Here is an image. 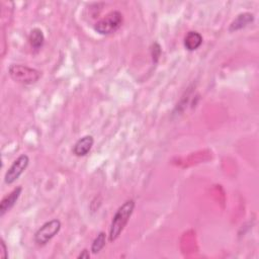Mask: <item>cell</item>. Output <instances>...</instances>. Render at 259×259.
I'll return each mask as SVG.
<instances>
[{"label": "cell", "instance_id": "1", "mask_svg": "<svg viewBox=\"0 0 259 259\" xmlns=\"http://www.w3.org/2000/svg\"><path fill=\"white\" fill-rule=\"evenodd\" d=\"M136 207V202L134 199L125 200L115 211L112 217V221L109 228L108 241L110 243L114 242L121 235L125 226L127 225L130 218L132 217L134 209Z\"/></svg>", "mask_w": 259, "mask_h": 259}, {"label": "cell", "instance_id": "2", "mask_svg": "<svg viewBox=\"0 0 259 259\" xmlns=\"http://www.w3.org/2000/svg\"><path fill=\"white\" fill-rule=\"evenodd\" d=\"M8 73L12 80L24 85L34 84L41 77L40 71L21 64L10 65L8 68Z\"/></svg>", "mask_w": 259, "mask_h": 259}, {"label": "cell", "instance_id": "3", "mask_svg": "<svg viewBox=\"0 0 259 259\" xmlns=\"http://www.w3.org/2000/svg\"><path fill=\"white\" fill-rule=\"evenodd\" d=\"M123 16L121 12L113 10L94 24V30L102 35H108L115 32L122 24Z\"/></svg>", "mask_w": 259, "mask_h": 259}, {"label": "cell", "instance_id": "4", "mask_svg": "<svg viewBox=\"0 0 259 259\" xmlns=\"http://www.w3.org/2000/svg\"><path fill=\"white\" fill-rule=\"evenodd\" d=\"M62 224L58 219L51 220L40 226L34 234V242L37 245H46L61 230Z\"/></svg>", "mask_w": 259, "mask_h": 259}, {"label": "cell", "instance_id": "5", "mask_svg": "<svg viewBox=\"0 0 259 259\" xmlns=\"http://www.w3.org/2000/svg\"><path fill=\"white\" fill-rule=\"evenodd\" d=\"M29 164V157L26 154H21L13 161V163L10 165L8 170L6 171L4 175V182L6 184H12L14 183L21 174L25 171Z\"/></svg>", "mask_w": 259, "mask_h": 259}, {"label": "cell", "instance_id": "6", "mask_svg": "<svg viewBox=\"0 0 259 259\" xmlns=\"http://www.w3.org/2000/svg\"><path fill=\"white\" fill-rule=\"evenodd\" d=\"M22 192V187H15L9 194L4 196L0 202V217H3L7 211H9L18 200L20 194Z\"/></svg>", "mask_w": 259, "mask_h": 259}, {"label": "cell", "instance_id": "7", "mask_svg": "<svg viewBox=\"0 0 259 259\" xmlns=\"http://www.w3.org/2000/svg\"><path fill=\"white\" fill-rule=\"evenodd\" d=\"M94 144V139L91 135H86L80 138L73 146V154L77 157L86 156Z\"/></svg>", "mask_w": 259, "mask_h": 259}, {"label": "cell", "instance_id": "8", "mask_svg": "<svg viewBox=\"0 0 259 259\" xmlns=\"http://www.w3.org/2000/svg\"><path fill=\"white\" fill-rule=\"evenodd\" d=\"M254 19H255V17H254L253 13H250V12L240 13L231 22V24L229 26V31L233 32V31L240 30V29L246 27L247 25H249L250 23H252L254 21Z\"/></svg>", "mask_w": 259, "mask_h": 259}, {"label": "cell", "instance_id": "9", "mask_svg": "<svg viewBox=\"0 0 259 259\" xmlns=\"http://www.w3.org/2000/svg\"><path fill=\"white\" fill-rule=\"evenodd\" d=\"M201 44H202V35L195 30L188 31L184 36L183 45L185 49L189 52L197 50L201 46Z\"/></svg>", "mask_w": 259, "mask_h": 259}, {"label": "cell", "instance_id": "10", "mask_svg": "<svg viewBox=\"0 0 259 259\" xmlns=\"http://www.w3.org/2000/svg\"><path fill=\"white\" fill-rule=\"evenodd\" d=\"M28 41L34 51H38L45 44V35L40 28H32L28 34Z\"/></svg>", "mask_w": 259, "mask_h": 259}, {"label": "cell", "instance_id": "11", "mask_svg": "<svg viewBox=\"0 0 259 259\" xmlns=\"http://www.w3.org/2000/svg\"><path fill=\"white\" fill-rule=\"evenodd\" d=\"M105 244H106V234L104 232H99L92 242L90 251L92 252V254H97L105 247Z\"/></svg>", "mask_w": 259, "mask_h": 259}, {"label": "cell", "instance_id": "12", "mask_svg": "<svg viewBox=\"0 0 259 259\" xmlns=\"http://www.w3.org/2000/svg\"><path fill=\"white\" fill-rule=\"evenodd\" d=\"M161 47L158 42H154L152 48H151V54H152V58H153V62L157 63V61L159 60L160 58V55H161Z\"/></svg>", "mask_w": 259, "mask_h": 259}, {"label": "cell", "instance_id": "13", "mask_svg": "<svg viewBox=\"0 0 259 259\" xmlns=\"http://www.w3.org/2000/svg\"><path fill=\"white\" fill-rule=\"evenodd\" d=\"M0 245H1V250H2V254H1V258L3 259H6L8 257V252H7V247H6V244L4 242L3 239L0 240Z\"/></svg>", "mask_w": 259, "mask_h": 259}, {"label": "cell", "instance_id": "14", "mask_svg": "<svg viewBox=\"0 0 259 259\" xmlns=\"http://www.w3.org/2000/svg\"><path fill=\"white\" fill-rule=\"evenodd\" d=\"M90 258V253L87 249H84L79 255H78V259H88Z\"/></svg>", "mask_w": 259, "mask_h": 259}]
</instances>
